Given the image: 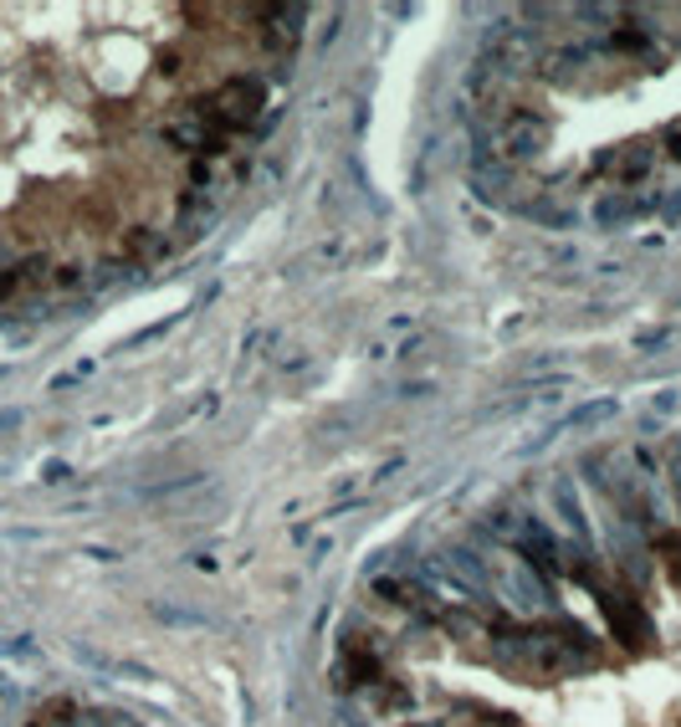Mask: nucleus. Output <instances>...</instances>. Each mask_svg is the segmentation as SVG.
Segmentation results:
<instances>
[{
  "mask_svg": "<svg viewBox=\"0 0 681 727\" xmlns=\"http://www.w3.org/2000/svg\"><path fill=\"white\" fill-rule=\"evenodd\" d=\"M543 144H548V119L543 113H518V119H508L502 123V133H497L502 159H533Z\"/></svg>",
  "mask_w": 681,
  "mask_h": 727,
  "instance_id": "obj_1",
  "label": "nucleus"
},
{
  "mask_svg": "<svg viewBox=\"0 0 681 727\" xmlns=\"http://www.w3.org/2000/svg\"><path fill=\"white\" fill-rule=\"evenodd\" d=\"M502 595H508L512 605L522 609V615H533V609H548V605H553L548 584L538 579V569L528 564V558H512V569L502 574Z\"/></svg>",
  "mask_w": 681,
  "mask_h": 727,
  "instance_id": "obj_2",
  "label": "nucleus"
},
{
  "mask_svg": "<svg viewBox=\"0 0 681 727\" xmlns=\"http://www.w3.org/2000/svg\"><path fill=\"white\" fill-rule=\"evenodd\" d=\"M553 513H559L563 533L579 543V548H594V533H589V517H585V503H579V487L575 476H553Z\"/></svg>",
  "mask_w": 681,
  "mask_h": 727,
  "instance_id": "obj_3",
  "label": "nucleus"
},
{
  "mask_svg": "<svg viewBox=\"0 0 681 727\" xmlns=\"http://www.w3.org/2000/svg\"><path fill=\"white\" fill-rule=\"evenodd\" d=\"M614 411H620V400H589V405H579V411L559 415V421L548 425V431H543V436H538V441H528V446H522V456H533V451H543L548 441L569 436V431H585V425H600V421H610Z\"/></svg>",
  "mask_w": 681,
  "mask_h": 727,
  "instance_id": "obj_4",
  "label": "nucleus"
},
{
  "mask_svg": "<svg viewBox=\"0 0 681 727\" xmlns=\"http://www.w3.org/2000/svg\"><path fill=\"white\" fill-rule=\"evenodd\" d=\"M646 205H651V200L630 195V190H604V195H600V205H594V225H600V231H614V225L636 221V215H641Z\"/></svg>",
  "mask_w": 681,
  "mask_h": 727,
  "instance_id": "obj_5",
  "label": "nucleus"
},
{
  "mask_svg": "<svg viewBox=\"0 0 681 727\" xmlns=\"http://www.w3.org/2000/svg\"><path fill=\"white\" fill-rule=\"evenodd\" d=\"M651 164H655L651 144H626L620 154H604V170L614 174V185H636L641 174H651Z\"/></svg>",
  "mask_w": 681,
  "mask_h": 727,
  "instance_id": "obj_6",
  "label": "nucleus"
},
{
  "mask_svg": "<svg viewBox=\"0 0 681 727\" xmlns=\"http://www.w3.org/2000/svg\"><path fill=\"white\" fill-rule=\"evenodd\" d=\"M149 615L164 625H180V630H205V625H211L201 609H180V605H170V599H149Z\"/></svg>",
  "mask_w": 681,
  "mask_h": 727,
  "instance_id": "obj_7",
  "label": "nucleus"
},
{
  "mask_svg": "<svg viewBox=\"0 0 681 727\" xmlns=\"http://www.w3.org/2000/svg\"><path fill=\"white\" fill-rule=\"evenodd\" d=\"M667 476H671V503H677V513H681V441H677V451H671Z\"/></svg>",
  "mask_w": 681,
  "mask_h": 727,
  "instance_id": "obj_8",
  "label": "nucleus"
},
{
  "mask_svg": "<svg viewBox=\"0 0 681 727\" xmlns=\"http://www.w3.org/2000/svg\"><path fill=\"white\" fill-rule=\"evenodd\" d=\"M661 344H671V329H651V333H636V349H661Z\"/></svg>",
  "mask_w": 681,
  "mask_h": 727,
  "instance_id": "obj_9",
  "label": "nucleus"
},
{
  "mask_svg": "<svg viewBox=\"0 0 681 727\" xmlns=\"http://www.w3.org/2000/svg\"><path fill=\"white\" fill-rule=\"evenodd\" d=\"M68 466H62V462H47V466H41V482H68Z\"/></svg>",
  "mask_w": 681,
  "mask_h": 727,
  "instance_id": "obj_10",
  "label": "nucleus"
},
{
  "mask_svg": "<svg viewBox=\"0 0 681 727\" xmlns=\"http://www.w3.org/2000/svg\"><path fill=\"white\" fill-rule=\"evenodd\" d=\"M667 144H671L667 154H671V159H681V123H671V129H667Z\"/></svg>",
  "mask_w": 681,
  "mask_h": 727,
  "instance_id": "obj_11",
  "label": "nucleus"
},
{
  "mask_svg": "<svg viewBox=\"0 0 681 727\" xmlns=\"http://www.w3.org/2000/svg\"><path fill=\"white\" fill-rule=\"evenodd\" d=\"M11 425H21V411H0V431H11Z\"/></svg>",
  "mask_w": 681,
  "mask_h": 727,
  "instance_id": "obj_12",
  "label": "nucleus"
}]
</instances>
